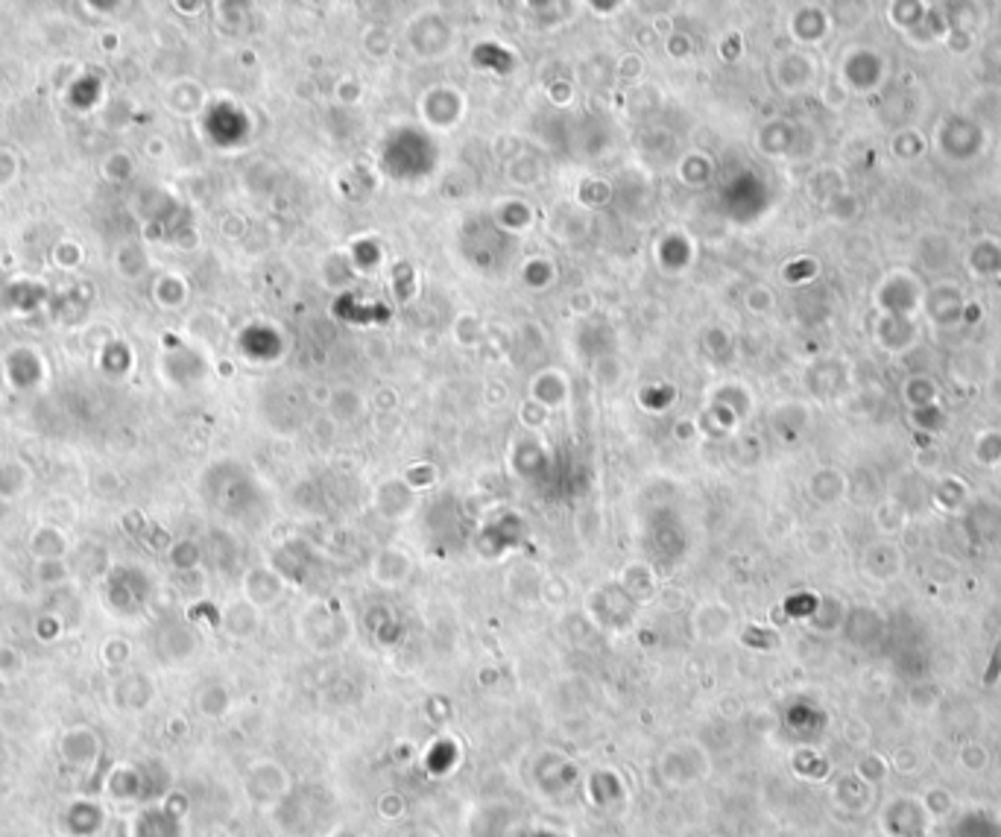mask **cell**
Here are the masks:
<instances>
[{"instance_id": "2", "label": "cell", "mask_w": 1001, "mask_h": 837, "mask_svg": "<svg viewBox=\"0 0 1001 837\" xmlns=\"http://www.w3.org/2000/svg\"><path fill=\"white\" fill-rule=\"evenodd\" d=\"M106 826V811L100 802L74 800L59 814V832L65 837H97Z\"/></svg>"}, {"instance_id": "3", "label": "cell", "mask_w": 1001, "mask_h": 837, "mask_svg": "<svg viewBox=\"0 0 1001 837\" xmlns=\"http://www.w3.org/2000/svg\"><path fill=\"white\" fill-rule=\"evenodd\" d=\"M106 793L114 802H147V776L138 764H121L106 776Z\"/></svg>"}, {"instance_id": "1", "label": "cell", "mask_w": 1001, "mask_h": 837, "mask_svg": "<svg viewBox=\"0 0 1001 837\" xmlns=\"http://www.w3.org/2000/svg\"><path fill=\"white\" fill-rule=\"evenodd\" d=\"M103 753V743L94 726H71L59 738V755L71 771H91Z\"/></svg>"}]
</instances>
